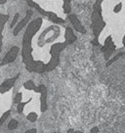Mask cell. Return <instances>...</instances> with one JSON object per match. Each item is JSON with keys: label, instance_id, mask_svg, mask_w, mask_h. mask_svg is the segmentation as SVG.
<instances>
[{"label": "cell", "instance_id": "cell-1", "mask_svg": "<svg viewBox=\"0 0 125 133\" xmlns=\"http://www.w3.org/2000/svg\"><path fill=\"white\" fill-rule=\"evenodd\" d=\"M27 29L31 31L34 37H36L30 23L27 25ZM61 36H65V33H62L61 25L51 22L50 25H47L36 37L37 41L35 44L23 42L22 54L37 47L36 51H34L26 58L23 59L27 71L36 74H43L54 70L58 66L60 54L67 46L65 39H61Z\"/></svg>", "mask_w": 125, "mask_h": 133}, {"label": "cell", "instance_id": "cell-2", "mask_svg": "<svg viewBox=\"0 0 125 133\" xmlns=\"http://www.w3.org/2000/svg\"><path fill=\"white\" fill-rule=\"evenodd\" d=\"M91 22H92V29L93 33L95 35V40L93 41V44L95 45H100L98 43L99 35L103 31L105 26L107 25L106 22L104 20V17L102 15V10H101V1H97L95 5L93 6V12L91 15Z\"/></svg>", "mask_w": 125, "mask_h": 133}, {"label": "cell", "instance_id": "cell-3", "mask_svg": "<svg viewBox=\"0 0 125 133\" xmlns=\"http://www.w3.org/2000/svg\"><path fill=\"white\" fill-rule=\"evenodd\" d=\"M114 50H115V45H114V42L113 40V37L110 35H108V37L106 38V40H105L104 46L102 47V51L105 54V58L108 60Z\"/></svg>", "mask_w": 125, "mask_h": 133}, {"label": "cell", "instance_id": "cell-4", "mask_svg": "<svg viewBox=\"0 0 125 133\" xmlns=\"http://www.w3.org/2000/svg\"><path fill=\"white\" fill-rule=\"evenodd\" d=\"M19 52H20V48L18 46H13L12 48L7 52V54L5 55V57L1 61L0 65L1 66H5V65H8L10 63L14 62L16 60V58H17V56L19 55Z\"/></svg>", "mask_w": 125, "mask_h": 133}, {"label": "cell", "instance_id": "cell-5", "mask_svg": "<svg viewBox=\"0 0 125 133\" xmlns=\"http://www.w3.org/2000/svg\"><path fill=\"white\" fill-rule=\"evenodd\" d=\"M35 92L40 93V111L44 112L47 110V89L45 85H39L34 89Z\"/></svg>", "mask_w": 125, "mask_h": 133}, {"label": "cell", "instance_id": "cell-6", "mask_svg": "<svg viewBox=\"0 0 125 133\" xmlns=\"http://www.w3.org/2000/svg\"><path fill=\"white\" fill-rule=\"evenodd\" d=\"M31 16H32V11H31V10H29V11L26 12V14H25V18H24V19H23V20H22V21L20 22V23H19L15 28H14V29H13V34H14L15 36L18 35L22 29H24L25 25H27V23L29 22Z\"/></svg>", "mask_w": 125, "mask_h": 133}, {"label": "cell", "instance_id": "cell-7", "mask_svg": "<svg viewBox=\"0 0 125 133\" xmlns=\"http://www.w3.org/2000/svg\"><path fill=\"white\" fill-rule=\"evenodd\" d=\"M67 18H68V20H70V22H71V24L72 25V26L74 28V29L77 31V32L82 33V34H86V32H87L86 29H85V28L82 25V24L80 23L79 19L75 16L74 14L68 15Z\"/></svg>", "mask_w": 125, "mask_h": 133}, {"label": "cell", "instance_id": "cell-8", "mask_svg": "<svg viewBox=\"0 0 125 133\" xmlns=\"http://www.w3.org/2000/svg\"><path fill=\"white\" fill-rule=\"evenodd\" d=\"M19 75H18L17 76H14L12 78L7 79L3 83H1L0 84V93L1 94H4L5 92H8L9 90H11V88L15 85V82H16V80L19 77Z\"/></svg>", "mask_w": 125, "mask_h": 133}, {"label": "cell", "instance_id": "cell-9", "mask_svg": "<svg viewBox=\"0 0 125 133\" xmlns=\"http://www.w3.org/2000/svg\"><path fill=\"white\" fill-rule=\"evenodd\" d=\"M77 37L73 32V30L71 28H66L65 29V41L67 43V45H71L72 43H74Z\"/></svg>", "mask_w": 125, "mask_h": 133}, {"label": "cell", "instance_id": "cell-10", "mask_svg": "<svg viewBox=\"0 0 125 133\" xmlns=\"http://www.w3.org/2000/svg\"><path fill=\"white\" fill-rule=\"evenodd\" d=\"M63 10H64V13L65 14H70L71 11V1L68 0V1H67V0H65L64 1V3H63Z\"/></svg>", "mask_w": 125, "mask_h": 133}, {"label": "cell", "instance_id": "cell-11", "mask_svg": "<svg viewBox=\"0 0 125 133\" xmlns=\"http://www.w3.org/2000/svg\"><path fill=\"white\" fill-rule=\"evenodd\" d=\"M26 118H27V121H29L30 122H35L38 118V115L36 114V112H31L26 116Z\"/></svg>", "mask_w": 125, "mask_h": 133}, {"label": "cell", "instance_id": "cell-12", "mask_svg": "<svg viewBox=\"0 0 125 133\" xmlns=\"http://www.w3.org/2000/svg\"><path fill=\"white\" fill-rule=\"evenodd\" d=\"M24 87L25 89H27V90H34L36 86H35V84L33 83L32 80H27L26 82L24 83Z\"/></svg>", "mask_w": 125, "mask_h": 133}, {"label": "cell", "instance_id": "cell-13", "mask_svg": "<svg viewBox=\"0 0 125 133\" xmlns=\"http://www.w3.org/2000/svg\"><path fill=\"white\" fill-rule=\"evenodd\" d=\"M18 125H19V122H18L16 119H11L10 122H9L8 124V129L9 130H14V129H16L18 127Z\"/></svg>", "mask_w": 125, "mask_h": 133}, {"label": "cell", "instance_id": "cell-14", "mask_svg": "<svg viewBox=\"0 0 125 133\" xmlns=\"http://www.w3.org/2000/svg\"><path fill=\"white\" fill-rule=\"evenodd\" d=\"M122 56H124V53H119V54H117L114 58H113V59H110L108 62H107V64H106V66H109L112 64H113L114 62H116L118 59L120 58V57H122Z\"/></svg>", "mask_w": 125, "mask_h": 133}, {"label": "cell", "instance_id": "cell-15", "mask_svg": "<svg viewBox=\"0 0 125 133\" xmlns=\"http://www.w3.org/2000/svg\"><path fill=\"white\" fill-rule=\"evenodd\" d=\"M10 112H10V110H9V111H6V112L1 116V117H0V126L4 123V121H6V119H7V117L10 116Z\"/></svg>", "mask_w": 125, "mask_h": 133}, {"label": "cell", "instance_id": "cell-16", "mask_svg": "<svg viewBox=\"0 0 125 133\" xmlns=\"http://www.w3.org/2000/svg\"><path fill=\"white\" fill-rule=\"evenodd\" d=\"M19 16H20V14H19V13H17V14L15 15V17H14V20H13L12 24H11V25H10L12 29H13V28H15V24H16V22L18 21V18H19Z\"/></svg>", "mask_w": 125, "mask_h": 133}, {"label": "cell", "instance_id": "cell-17", "mask_svg": "<svg viewBox=\"0 0 125 133\" xmlns=\"http://www.w3.org/2000/svg\"><path fill=\"white\" fill-rule=\"evenodd\" d=\"M25 133H37V130H36V128H30L29 130H26Z\"/></svg>", "mask_w": 125, "mask_h": 133}, {"label": "cell", "instance_id": "cell-18", "mask_svg": "<svg viewBox=\"0 0 125 133\" xmlns=\"http://www.w3.org/2000/svg\"><path fill=\"white\" fill-rule=\"evenodd\" d=\"M98 132H99V128L98 127H93L90 130V133H98Z\"/></svg>", "mask_w": 125, "mask_h": 133}, {"label": "cell", "instance_id": "cell-19", "mask_svg": "<svg viewBox=\"0 0 125 133\" xmlns=\"http://www.w3.org/2000/svg\"><path fill=\"white\" fill-rule=\"evenodd\" d=\"M70 132H71V133H83L82 131H80V130H70Z\"/></svg>", "mask_w": 125, "mask_h": 133}, {"label": "cell", "instance_id": "cell-20", "mask_svg": "<svg viewBox=\"0 0 125 133\" xmlns=\"http://www.w3.org/2000/svg\"><path fill=\"white\" fill-rule=\"evenodd\" d=\"M122 44H123V46H124V48H125V34H124V36H123V39H122Z\"/></svg>", "mask_w": 125, "mask_h": 133}, {"label": "cell", "instance_id": "cell-21", "mask_svg": "<svg viewBox=\"0 0 125 133\" xmlns=\"http://www.w3.org/2000/svg\"><path fill=\"white\" fill-rule=\"evenodd\" d=\"M6 3V0H0V4H4Z\"/></svg>", "mask_w": 125, "mask_h": 133}, {"label": "cell", "instance_id": "cell-22", "mask_svg": "<svg viewBox=\"0 0 125 133\" xmlns=\"http://www.w3.org/2000/svg\"><path fill=\"white\" fill-rule=\"evenodd\" d=\"M54 133H56V132H54Z\"/></svg>", "mask_w": 125, "mask_h": 133}]
</instances>
